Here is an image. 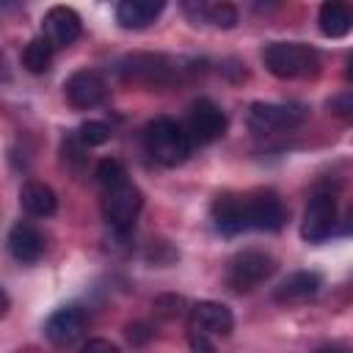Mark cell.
<instances>
[{
	"instance_id": "603a6c76",
	"label": "cell",
	"mask_w": 353,
	"mask_h": 353,
	"mask_svg": "<svg viewBox=\"0 0 353 353\" xmlns=\"http://www.w3.org/2000/svg\"><path fill=\"white\" fill-rule=\"evenodd\" d=\"M121 179H127V168H124L119 160L105 157V160L97 163V182H99L102 188H110V185H116V182H121Z\"/></svg>"
},
{
	"instance_id": "7a4b0ae2",
	"label": "cell",
	"mask_w": 353,
	"mask_h": 353,
	"mask_svg": "<svg viewBox=\"0 0 353 353\" xmlns=\"http://www.w3.org/2000/svg\"><path fill=\"white\" fill-rule=\"evenodd\" d=\"M265 69L281 80H301L320 72V52L301 41H270L262 50Z\"/></svg>"
},
{
	"instance_id": "7c38bea8",
	"label": "cell",
	"mask_w": 353,
	"mask_h": 353,
	"mask_svg": "<svg viewBox=\"0 0 353 353\" xmlns=\"http://www.w3.org/2000/svg\"><path fill=\"white\" fill-rule=\"evenodd\" d=\"M287 221V210L279 196L259 193L254 199H245V226L259 232H279Z\"/></svg>"
},
{
	"instance_id": "ba28073f",
	"label": "cell",
	"mask_w": 353,
	"mask_h": 353,
	"mask_svg": "<svg viewBox=\"0 0 353 353\" xmlns=\"http://www.w3.org/2000/svg\"><path fill=\"white\" fill-rule=\"evenodd\" d=\"M336 226V201L331 193H317L312 196V201L306 204L303 221H301V237L306 243H323L325 237H331Z\"/></svg>"
},
{
	"instance_id": "4316f807",
	"label": "cell",
	"mask_w": 353,
	"mask_h": 353,
	"mask_svg": "<svg viewBox=\"0 0 353 353\" xmlns=\"http://www.w3.org/2000/svg\"><path fill=\"white\" fill-rule=\"evenodd\" d=\"M8 309H11V295L0 287V317H6V312H8Z\"/></svg>"
},
{
	"instance_id": "5b68a950",
	"label": "cell",
	"mask_w": 353,
	"mask_h": 353,
	"mask_svg": "<svg viewBox=\"0 0 353 353\" xmlns=\"http://www.w3.org/2000/svg\"><path fill=\"white\" fill-rule=\"evenodd\" d=\"M306 119V108L295 102H254L248 110V130L256 135H273L298 127Z\"/></svg>"
},
{
	"instance_id": "44dd1931",
	"label": "cell",
	"mask_w": 353,
	"mask_h": 353,
	"mask_svg": "<svg viewBox=\"0 0 353 353\" xmlns=\"http://www.w3.org/2000/svg\"><path fill=\"white\" fill-rule=\"evenodd\" d=\"M83 146H102L108 138H110V127L99 119H88L77 127V135H74Z\"/></svg>"
},
{
	"instance_id": "484cf974",
	"label": "cell",
	"mask_w": 353,
	"mask_h": 353,
	"mask_svg": "<svg viewBox=\"0 0 353 353\" xmlns=\"http://www.w3.org/2000/svg\"><path fill=\"white\" fill-rule=\"evenodd\" d=\"M331 108H334L339 116H347V113H350V94H342L339 99H334Z\"/></svg>"
},
{
	"instance_id": "277c9868",
	"label": "cell",
	"mask_w": 353,
	"mask_h": 353,
	"mask_svg": "<svg viewBox=\"0 0 353 353\" xmlns=\"http://www.w3.org/2000/svg\"><path fill=\"white\" fill-rule=\"evenodd\" d=\"M276 270V259L268 254V251H259V248H248V251H240L232 262H229V270H226V284L234 290V292H251L254 287H259L262 281H268Z\"/></svg>"
},
{
	"instance_id": "9a60e30c",
	"label": "cell",
	"mask_w": 353,
	"mask_h": 353,
	"mask_svg": "<svg viewBox=\"0 0 353 353\" xmlns=\"http://www.w3.org/2000/svg\"><path fill=\"white\" fill-rule=\"evenodd\" d=\"M320 287H323V279H320V273H314V270H295V273H290L279 287H276V292H273V301L276 303H303V301H309V298H314L317 292H320Z\"/></svg>"
},
{
	"instance_id": "52a82bcc",
	"label": "cell",
	"mask_w": 353,
	"mask_h": 353,
	"mask_svg": "<svg viewBox=\"0 0 353 353\" xmlns=\"http://www.w3.org/2000/svg\"><path fill=\"white\" fill-rule=\"evenodd\" d=\"M182 127H185L190 143L204 146V143L218 141L226 132V113L212 99L201 97V99L193 102V108L188 113V124H182Z\"/></svg>"
},
{
	"instance_id": "7402d4cb",
	"label": "cell",
	"mask_w": 353,
	"mask_h": 353,
	"mask_svg": "<svg viewBox=\"0 0 353 353\" xmlns=\"http://www.w3.org/2000/svg\"><path fill=\"white\" fill-rule=\"evenodd\" d=\"M204 19L215 28H234L237 25V8L232 3H204Z\"/></svg>"
},
{
	"instance_id": "6da1fadb",
	"label": "cell",
	"mask_w": 353,
	"mask_h": 353,
	"mask_svg": "<svg viewBox=\"0 0 353 353\" xmlns=\"http://www.w3.org/2000/svg\"><path fill=\"white\" fill-rule=\"evenodd\" d=\"M143 149L152 160H157L160 165H182L190 157V138L185 132V127L176 119L168 116H157L143 127Z\"/></svg>"
},
{
	"instance_id": "cb8c5ba5",
	"label": "cell",
	"mask_w": 353,
	"mask_h": 353,
	"mask_svg": "<svg viewBox=\"0 0 353 353\" xmlns=\"http://www.w3.org/2000/svg\"><path fill=\"white\" fill-rule=\"evenodd\" d=\"M188 345H190V353H218L212 339L207 334H199V331H190L188 334Z\"/></svg>"
},
{
	"instance_id": "8fae6325",
	"label": "cell",
	"mask_w": 353,
	"mask_h": 353,
	"mask_svg": "<svg viewBox=\"0 0 353 353\" xmlns=\"http://www.w3.org/2000/svg\"><path fill=\"white\" fill-rule=\"evenodd\" d=\"M85 325H88V317H85L83 309H77V306H61V309H55L47 317L44 336L55 347H69V345H74L85 334Z\"/></svg>"
},
{
	"instance_id": "83f0119b",
	"label": "cell",
	"mask_w": 353,
	"mask_h": 353,
	"mask_svg": "<svg viewBox=\"0 0 353 353\" xmlns=\"http://www.w3.org/2000/svg\"><path fill=\"white\" fill-rule=\"evenodd\" d=\"M317 353H345V350H342V347H336V345H323Z\"/></svg>"
},
{
	"instance_id": "4fadbf2b",
	"label": "cell",
	"mask_w": 353,
	"mask_h": 353,
	"mask_svg": "<svg viewBox=\"0 0 353 353\" xmlns=\"http://www.w3.org/2000/svg\"><path fill=\"white\" fill-rule=\"evenodd\" d=\"M234 328L232 309L218 301H199L190 309V331L207 334V336H229Z\"/></svg>"
},
{
	"instance_id": "8992f818",
	"label": "cell",
	"mask_w": 353,
	"mask_h": 353,
	"mask_svg": "<svg viewBox=\"0 0 353 353\" xmlns=\"http://www.w3.org/2000/svg\"><path fill=\"white\" fill-rule=\"evenodd\" d=\"M179 69H185V66H179L174 58L152 55V52H135V55L124 58L119 66L124 80H135L143 85H168V83H174Z\"/></svg>"
},
{
	"instance_id": "2e32d148",
	"label": "cell",
	"mask_w": 353,
	"mask_h": 353,
	"mask_svg": "<svg viewBox=\"0 0 353 353\" xmlns=\"http://www.w3.org/2000/svg\"><path fill=\"white\" fill-rule=\"evenodd\" d=\"M163 0H121L116 6V22L124 30H143L163 14Z\"/></svg>"
},
{
	"instance_id": "5bb4252c",
	"label": "cell",
	"mask_w": 353,
	"mask_h": 353,
	"mask_svg": "<svg viewBox=\"0 0 353 353\" xmlns=\"http://www.w3.org/2000/svg\"><path fill=\"white\" fill-rule=\"evenodd\" d=\"M8 251H11V256H14L17 262L33 265V262H39L41 254H44V234H41L33 223L17 221V223L11 226V232H8Z\"/></svg>"
},
{
	"instance_id": "ac0fdd59",
	"label": "cell",
	"mask_w": 353,
	"mask_h": 353,
	"mask_svg": "<svg viewBox=\"0 0 353 353\" xmlns=\"http://www.w3.org/2000/svg\"><path fill=\"white\" fill-rule=\"evenodd\" d=\"M19 204L33 218H50L58 210L55 190L44 182H25L22 190H19Z\"/></svg>"
},
{
	"instance_id": "d4e9b609",
	"label": "cell",
	"mask_w": 353,
	"mask_h": 353,
	"mask_svg": "<svg viewBox=\"0 0 353 353\" xmlns=\"http://www.w3.org/2000/svg\"><path fill=\"white\" fill-rule=\"evenodd\" d=\"M80 353H121L110 339H102V336H97V339H88L83 347H80Z\"/></svg>"
},
{
	"instance_id": "ffe728a7",
	"label": "cell",
	"mask_w": 353,
	"mask_h": 353,
	"mask_svg": "<svg viewBox=\"0 0 353 353\" xmlns=\"http://www.w3.org/2000/svg\"><path fill=\"white\" fill-rule=\"evenodd\" d=\"M22 66L33 74H44L52 66V47L44 41V36H36L22 50Z\"/></svg>"
},
{
	"instance_id": "e0dca14e",
	"label": "cell",
	"mask_w": 353,
	"mask_h": 353,
	"mask_svg": "<svg viewBox=\"0 0 353 353\" xmlns=\"http://www.w3.org/2000/svg\"><path fill=\"white\" fill-rule=\"evenodd\" d=\"M212 223L221 234L232 237V234H240L245 226V199H237V196H218L212 201Z\"/></svg>"
},
{
	"instance_id": "9c48e42d",
	"label": "cell",
	"mask_w": 353,
	"mask_h": 353,
	"mask_svg": "<svg viewBox=\"0 0 353 353\" xmlns=\"http://www.w3.org/2000/svg\"><path fill=\"white\" fill-rule=\"evenodd\" d=\"M41 30H44V41L58 50V47H69L80 39L83 33V22H80V14L69 6H52L44 19H41Z\"/></svg>"
},
{
	"instance_id": "d6986e66",
	"label": "cell",
	"mask_w": 353,
	"mask_h": 353,
	"mask_svg": "<svg viewBox=\"0 0 353 353\" xmlns=\"http://www.w3.org/2000/svg\"><path fill=\"white\" fill-rule=\"evenodd\" d=\"M317 22H320V33L323 36L342 39L353 25V14H350V8L345 3H323L320 14H317Z\"/></svg>"
},
{
	"instance_id": "3957f363",
	"label": "cell",
	"mask_w": 353,
	"mask_h": 353,
	"mask_svg": "<svg viewBox=\"0 0 353 353\" xmlns=\"http://www.w3.org/2000/svg\"><path fill=\"white\" fill-rule=\"evenodd\" d=\"M141 207H143V196L130 179L102 188V215L110 223V229H116L119 234H127L132 229Z\"/></svg>"
},
{
	"instance_id": "30bf717a",
	"label": "cell",
	"mask_w": 353,
	"mask_h": 353,
	"mask_svg": "<svg viewBox=\"0 0 353 353\" xmlns=\"http://www.w3.org/2000/svg\"><path fill=\"white\" fill-rule=\"evenodd\" d=\"M63 94H66V99H69L72 108L88 110V108H97L105 99L108 85H105V77L97 69H77L63 83Z\"/></svg>"
}]
</instances>
